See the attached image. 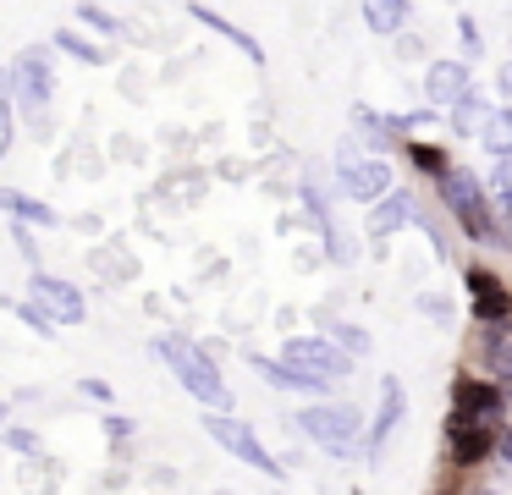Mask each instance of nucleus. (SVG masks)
<instances>
[{
    "label": "nucleus",
    "mask_w": 512,
    "mask_h": 495,
    "mask_svg": "<svg viewBox=\"0 0 512 495\" xmlns=\"http://www.w3.org/2000/svg\"><path fill=\"white\" fill-rule=\"evenodd\" d=\"M155 352L166 358V369L182 380V391L193 402H204L210 413H232V385L221 380V369H215V358L204 347H193L188 336H160Z\"/></svg>",
    "instance_id": "f257e3e1"
},
{
    "label": "nucleus",
    "mask_w": 512,
    "mask_h": 495,
    "mask_svg": "<svg viewBox=\"0 0 512 495\" xmlns=\"http://www.w3.org/2000/svg\"><path fill=\"white\" fill-rule=\"evenodd\" d=\"M298 429L314 440V446H325L331 457H347V451L358 446V435H364V418H358V407L347 402H314L298 413Z\"/></svg>",
    "instance_id": "f03ea898"
},
{
    "label": "nucleus",
    "mask_w": 512,
    "mask_h": 495,
    "mask_svg": "<svg viewBox=\"0 0 512 495\" xmlns=\"http://www.w3.org/2000/svg\"><path fill=\"white\" fill-rule=\"evenodd\" d=\"M281 363H287V369H298V374H309V380H320V385L342 380V374L353 369V358H347V352H336L331 336H292L287 347H281Z\"/></svg>",
    "instance_id": "7ed1b4c3"
},
{
    "label": "nucleus",
    "mask_w": 512,
    "mask_h": 495,
    "mask_svg": "<svg viewBox=\"0 0 512 495\" xmlns=\"http://www.w3.org/2000/svg\"><path fill=\"white\" fill-rule=\"evenodd\" d=\"M441 198H446V209H452V215L463 220L468 237H485V231H490L485 187H479V176H474V171H463V165H446V176H441Z\"/></svg>",
    "instance_id": "20e7f679"
},
{
    "label": "nucleus",
    "mask_w": 512,
    "mask_h": 495,
    "mask_svg": "<svg viewBox=\"0 0 512 495\" xmlns=\"http://www.w3.org/2000/svg\"><path fill=\"white\" fill-rule=\"evenodd\" d=\"M50 61H45V50H23L17 55V72H12V99L6 105L12 110H23V116H34V121H45V110H50Z\"/></svg>",
    "instance_id": "39448f33"
},
{
    "label": "nucleus",
    "mask_w": 512,
    "mask_h": 495,
    "mask_svg": "<svg viewBox=\"0 0 512 495\" xmlns=\"http://www.w3.org/2000/svg\"><path fill=\"white\" fill-rule=\"evenodd\" d=\"M336 176H342V193L358 198V204H380V198L391 193V165L364 160L353 143H342V154H336Z\"/></svg>",
    "instance_id": "423d86ee"
},
{
    "label": "nucleus",
    "mask_w": 512,
    "mask_h": 495,
    "mask_svg": "<svg viewBox=\"0 0 512 495\" xmlns=\"http://www.w3.org/2000/svg\"><path fill=\"white\" fill-rule=\"evenodd\" d=\"M204 435H210L215 446H226L232 457H243L248 468H259L265 479H281V462L270 457V451L259 446V435H254V429H248V424H237L232 413H210V418H204Z\"/></svg>",
    "instance_id": "0eeeda50"
},
{
    "label": "nucleus",
    "mask_w": 512,
    "mask_h": 495,
    "mask_svg": "<svg viewBox=\"0 0 512 495\" xmlns=\"http://www.w3.org/2000/svg\"><path fill=\"white\" fill-rule=\"evenodd\" d=\"M28 292H34V308L50 319V325H83V319H89L83 292H78L72 281H61V275H50V270H34Z\"/></svg>",
    "instance_id": "6e6552de"
},
{
    "label": "nucleus",
    "mask_w": 512,
    "mask_h": 495,
    "mask_svg": "<svg viewBox=\"0 0 512 495\" xmlns=\"http://www.w3.org/2000/svg\"><path fill=\"white\" fill-rule=\"evenodd\" d=\"M424 94H430V105H457L463 94H474V77L463 61H435L424 72Z\"/></svg>",
    "instance_id": "1a4fd4ad"
},
{
    "label": "nucleus",
    "mask_w": 512,
    "mask_h": 495,
    "mask_svg": "<svg viewBox=\"0 0 512 495\" xmlns=\"http://www.w3.org/2000/svg\"><path fill=\"white\" fill-rule=\"evenodd\" d=\"M468 292H474V314H479V319H490V325H501V319L512 314L507 286H501L490 270H468Z\"/></svg>",
    "instance_id": "9d476101"
},
{
    "label": "nucleus",
    "mask_w": 512,
    "mask_h": 495,
    "mask_svg": "<svg viewBox=\"0 0 512 495\" xmlns=\"http://www.w3.org/2000/svg\"><path fill=\"white\" fill-rule=\"evenodd\" d=\"M457 418H463V424H479V418H496L501 413V391L496 385H485V380H457Z\"/></svg>",
    "instance_id": "9b49d317"
},
{
    "label": "nucleus",
    "mask_w": 512,
    "mask_h": 495,
    "mask_svg": "<svg viewBox=\"0 0 512 495\" xmlns=\"http://www.w3.org/2000/svg\"><path fill=\"white\" fill-rule=\"evenodd\" d=\"M402 413H408V391H402V380H380V413H375V424H369V446H386L391 429L402 424Z\"/></svg>",
    "instance_id": "f8f14e48"
},
{
    "label": "nucleus",
    "mask_w": 512,
    "mask_h": 495,
    "mask_svg": "<svg viewBox=\"0 0 512 495\" xmlns=\"http://www.w3.org/2000/svg\"><path fill=\"white\" fill-rule=\"evenodd\" d=\"M0 209L12 215V226H61V215L34 193H17V187H0Z\"/></svg>",
    "instance_id": "ddd939ff"
},
{
    "label": "nucleus",
    "mask_w": 512,
    "mask_h": 495,
    "mask_svg": "<svg viewBox=\"0 0 512 495\" xmlns=\"http://www.w3.org/2000/svg\"><path fill=\"white\" fill-rule=\"evenodd\" d=\"M188 17H193V22H204V28H215L221 39H232L237 50L248 55V61H265V50H259V39H254V33H243L237 22H226L221 11H210V6H188Z\"/></svg>",
    "instance_id": "4468645a"
},
{
    "label": "nucleus",
    "mask_w": 512,
    "mask_h": 495,
    "mask_svg": "<svg viewBox=\"0 0 512 495\" xmlns=\"http://www.w3.org/2000/svg\"><path fill=\"white\" fill-rule=\"evenodd\" d=\"M408 220H419V209H413L408 193H391L386 204L369 209V231H375V237H391V231H402Z\"/></svg>",
    "instance_id": "2eb2a0df"
},
{
    "label": "nucleus",
    "mask_w": 512,
    "mask_h": 495,
    "mask_svg": "<svg viewBox=\"0 0 512 495\" xmlns=\"http://www.w3.org/2000/svg\"><path fill=\"white\" fill-rule=\"evenodd\" d=\"M485 451H490L485 424H463V418H452V457L463 462V468H474V462H485Z\"/></svg>",
    "instance_id": "dca6fc26"
},
{
    "label": "nucleus",
    "mask_w": 512,
    "mask_h": 495,
    "mask_svg": "<svg viewBox=\"0 0 512 495\" xmlns=\"http://www.w3.org/2000/svg\"><path fill=\"white\" fill-rule=\"evenodd\" d=\"M254 369L265 374V380L276 385V391H309V396H320V391H325L320 380H309V374L287 369V363H281V358H254Z\"/></svg>",
    "instance_id": "f3484780"
},
{
    "label": "nucleus",
    "mask_w": 512,
    "mask_h": 495,
    "mask_svg": "<svg viewBox=\"0 0 512 495\" xmlns=\"http://www.w3.org/2000/svg\"><path fill=\"white\" fill-rule=\"evenodd\" d=\"M446 121H452V132H463V138H474V132H485V121H490V105H485L479 94H463V99L452 105V116H446Z\"/></svg>",
    "instance_id": "a211bd4d"
},
{
    "label": "nucleus",
    "mask_w": 512,
    "mask_h": 495,
    "mask_svg": "<svg viewBox=\"0 0 512 495\" xmlns=\"http://www.w3.org/2000/svg\"><path fill=\"white\" fill-rule=\"evenodd\" d=\"M479 143H485L496 160H512V110H490L485 132H479Z\"/></svg>",
    "instance_id": "6ab92c4d"
},
{
    "label": "nucleus",
    "mask_w": 512,
    "mask_h": 495,
    "mask_svg": "<svg viewBox=\"0 0 512 495\" xmlns=\"http://www.w3.org/2000/svg\"><path fill=\"white\" fill-rule=\"evenodd\" d=\"M485 204L496 209V215H512V160H496V171H490V182H485Z\"/></svg>",
    "instance_id": "aec40b11"
},
{
    "label": "nucleus",
    "mask_w": 512,
    "mask_h": 495,
    "mask_svg": "<svg viewBox=\"0 0 512 495\" xmlns=\"http://www.w3.org/2000/svg\"><path fill=\"white\" fill-rule=\"evenodd\" d=\"M364 22L375 33H397L402 22H408V6H402V0H369L364 6Z\"/></svg>",
    "instance_id": "412c9836"
},
{
    "label": "nucleus",
    "mask_w": 512,
    "mask_h": 495,
    "mask_svg": "<svg viewBox=\"0 0 512 495\" xmlns=\"http://www.w3.org/2000/svg\"><path fill=\"white\" fill-rule=\"evenodd\" d=\"M485 358H490V369H496V374H512V330H507V325H496V330H490Z\"/></svg>",
    "instance_id": "4be33fe9"
},
{
    "label": "nucleus",
    "mask_w": 512,
    "mask_h": 495,
    "mask_svg": "<svg viewBox=\"0 0 512 495\" xmlns=\"http://www.w3.org/2000/svg\"><path fill=\"white\" fill-rule=\"evenodd\" d=\"M331 347L336 352H347V358H364V352H369V336H364V330H358V325H331Z\"/></svg>",
    "instance_id": "5701e85b"
},
{
    "label": "nucleus",
    "mask_w": 512,
    "mask_h": 495,
    "mask_svg": "<svg viewBox=\"0 0 512 495\" xmlns=\"http://www.w3.org/2000/svg\"><path fill=\"white\" fill-rule=\"evenodd\" d=\"M56 44H61L67 55H78V61H89V66H100V61H105V50H94V44H89V39H78V33H56Z\"/></svg>",
    "instance_id": "b1692460"
},
{
    "label": "nucleus",
    "mask_w": 512,
    "mask_h": 495,
    "mask_svg": "<svg viewBox=\"0 0 512 495\" xmlns=\"http://www.w3.org/2000/svg\"><path fill=\"white\" fill-rule=\"evenodd\" d=\"M353 121H358V132H364L369 143H391V127L375 116V110H364V105H358V110H353Z\"/></svg>",
    "instance_id": "393cba45"
},
{
    "label": "nucleus",
    "mask_w": 512,
    "mask_h": 495,
    "mask_svg": "<svg viewBox=\"0 0 512 495\" xmlns=\"http://www.w3.org/2000/svg\"><path fill=\"white\" fill-rule=\"evenodd\" d=\"M413 165H419V171H430V176H446V154L441 149H430V143H413Z\"/></svg>",
    "instance_id": "a878e982"
},
{
    "label": "nucleus",
    "mask_w": 512,
    "mask_h": 495,
    "mask_svg": "<svg viewBox=\"0 0 512 495\" xmlns=\"http://www.w3.org/2000/svg\"><path fill=\"white\" fill-rule=\"evenodd\" d=\"M6 308H12L17 319H28V325H34L39 336H50V330H56V325H50V319H45V314H39V308H34V303H17V297H6Z\"/></svg>",
    "instance_id": "bb28decb"
},
{
    "label": "nucleus",
    "mask_w": 512,
    "mask_h": 495,
    "mask_svg": "<svg viewBox=\"0 0 512 495\" xmlns=\"http://www.w3.org/2000/svg\"><path fill=\"white\" fill-rule=\"evenodd\" d=\"M78 17L89 22V28H100V33H122V22H116L111 11H100V6H78Z\"/></svg>",
    "instance_id": "cd10ccee"
},
{
    "label": "nucleus",
    "mask_w": 512,
    "mask_h": 495,
    "mask_svg": "<svg viewBox=\"0 0 512 495\" xmlns=\"http://www.w3.org/2000/svg\"><path fill=\"white\" fill-rule=\"evenodd\" d=\"M0 435H6V446H12V451H39L34 429H0Z\"/></svg>",
    "instance_id": "c85d7f7f"
},
{
    "label": "nucleus",
    "mask_w": 512,
    "mask_h": 495,
    "mask_svg": "<svg viewBox=\"0 0 512 495\" xmlns=\"http://www.w3.org/2000/svg\"><path fill=\"white\" fill-rule=\"evenodd\" d=\"M12 116H17V110L0 99V160H6V149H12Z\"/></svg>",
    "instance_id": "c756f323"
},
{
    "label": "nucleus",
    "mask_w": 512,
    "mask_h": 495,
    "mask_svg": "<svg viewBox=\"0 0 512 495\" xmlns=\"http://www.w3.org/2000/svg\"><path fill=\"white\" fill-rule=\"evenodd\" d=\"M83 396H94V402H111V385H105V380H83Z\"/></svg>",
    "instance_id": "7c9ffc66"
},
{
    "label": "nucleus",
    "mask_w": 512,
    "mask_h": 495,
    "mask_svg": "<svg viewBox=\"0 0 512 495\" xmlns=\"http://www.w3.org/2000/svg\"><path fill=\"white\" fill-rule=\"evenodd\" d=\"M105 429H111V435H116V440H127V429H133V418H122V413H111V418H105Z\"/></svg>",
    "instance_id": "2f4dec72"
},
{
    "label": "nucleus",
    "mask_w": 512,
    "mask_h": 495,
    "mask_svg": "<svg viewBox=\"0 0 512 495\" xmlns=\"http://www.w3.org/2000/svg\"><path fill=\"white\" fill-rule=\"evenodd\" d=\"M496 451H501V462H512V435H501V446H496Z\"/></svg>",
    "instance_id": "473e14b6"
},
{
    "label": "nucleus",
    "mask_w": 512,
    "mask_h": 495,
    "mask_svg": "<svg viewBox=\"0 0 512 495\" xmlns=\"http://www.w3.org/2000/svg\"><path fill=\"white\" fill-rule=\"evenodd\" d=\"M6 413H12V407H6V402H0V429H6Z\"/></svg>",
    "instance_id": "72a5a7b5"
},
{
    "label": "nucleus",
    "mask_w": 512,
    "mask_h": 495,
    "mask_svg": "<svg viewBox=\"0 0 512 495\" xmlns=\"http://www.w3.org/2000/svg\"><path fill=\"white\" fill-rule=\"evenodd\" d=\"M501 83H507V88H512V66H507V72H501Z\"/></svg>",
    "instance_id": "f704fd0d"
}]
</instances>
